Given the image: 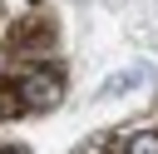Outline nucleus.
Wrapping results in <instances>:
<instances>
[{
	"mask_svg": "<svg viewBox=\"0 0 158 154\" xmlns=\"http://www.w3.org/2000/svg\"><path fill=\"white\" fill-rule=\"evenodd\" d=\"M123 154H158V129H138V134H128Z\"/></svg>",
	"mask_w": 158,
	"mask_h": 154,
	"instance_id": "nucleus-2",
	"label": "nucleus"
},
{
	"mask_svg": "<svg viewBox=\"0 0 158 154\" xmlns=\"http://www.w3.org/2000/svg\"><path fill=\"white\" fill-rule=\"evenodd\" d=\"M20 109H25V99H20V89H15V84H5V89H0V119H15Z\"/></svg>",
	"mask_w": 158,
	"mask_h": 154,
	"instance_id": "nucleus-3",
	"label": "nucleus"
},
{
	"mask_svg": "<svg viewBox=\"0 0 158 154\" xmlns=\"http://www.w3.org/2000/svg\"><path fill=\"white\" fill-rule=\"evenodd\" d=\"M15 89H20L25 109H54V104H59V94H64V89H59V75H54V70H35V75H25V79H20Z\"/></svg>",
	"mask_w": 158,
	"mask_h": 154,
	"instance_id": "nucleus-1",
	"label": "nucleus"
}]
</instances>
